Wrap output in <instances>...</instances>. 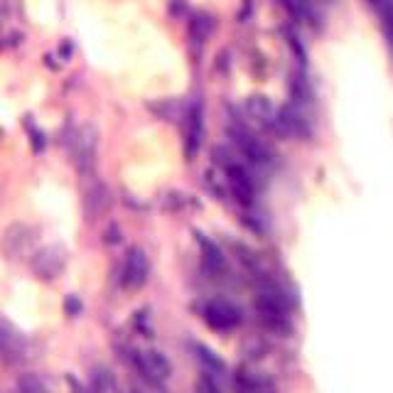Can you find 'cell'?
I'll return each instance as SVG.
<instances>
[{
  "mask_svg": "<svg viewBox=\"0 0 393 393\" xmlns=\"http://www.w3.org/2000/svg\"><path fill=\"white\" fill-rule=\"evenodd\" d=\"M212 30H214V23H212V18H207V15H194L190 23V37L194 42H204L209 35H212Z\"/></svg>",
  "mask_w": 393,
  "mask_h": 393,
  "instance_id": "cell-15",
  "label": "cell"
},
{
  "mask_svg": "<svg viewBox=\"0 0 393 393\" xmlns=\"http://www.w3.org/2000/svg\"><path fill=\"white\" fill-rule=\"evenodd\" d=\"M27 357V340L15 325L8 320H0V362L3 364H20Z\"/></svg>",
  "mask_w": 393,
  "mask_h": 393,
  "instance_id": "cell-5",
  "label": "cell"
},
{
  "mask_svg": "<svg viewBox=\"0 0 393 393\" xmlns=\"http://www.w3.org/2000/svg\"><path fill=\"white\" fill-rule=\"evenodd\" d=\"M148 273H150V263H148V256H145V251L133 246L123 263V275H121L123 288H128V290L143 288L145 280H148Z\"/></svg>",
  "mask_w": 393,
  "mask_h": 393,
  "instance_id": "cell-8",
  "label": "cell"
},
{
  "mask_svg": "<svg viewBox=\"0 0 393 393\" xmlns=\"http://www.w3.org/2000/svg\"><path fill=\"white\" fill-rule=\"evenodd\" d=\"M35 229L27 224H10L0 238V253L8 261H20V258L30 256L32 246H35Z\"/></svg>",
  "mask_w": 393,
  "mask_h": 393,
  "instance_id": "cell-2",
  "label": "cell"
},
{
  "mask_svg": "<svg viewBox=\"0 0 393 393\" xmlns=\"http://www.w3.org/2000/svg\"><path fill=\"white\" fill-rule=\"evenodd\" d=\"M84 214L89 221H96L111 209V194H108L106 185H101L94 175L84 177Z\"/></svg>",
  "mask_w": 393,
  "mask_h": 393,
  "instance_id": "cell-7",
  "label": "cell"
},
{
  "mask_svg": "<svg viewBox=\"0 0 393 393\" xmlns=\"http://www.w3.org/2000/svg\"><path fill=\"white\" fill-rule=\"evenodd\" d=\"M133 362H136V369L140 371V376H143L145 381L153 383V386L165 383L167 379H170V374H173V366H170L165 354L153 352V349L138 352L136 357H133Z\"/></svg>",
  "mask_w": 393,
  "mask_h": 393,
  "instance_id": "cell-6",
  "label": "cell"
},
{
  "mask_svg": "<svg viewBox=\"0 0 393 393\" xmlns=\"http://www.w3.org/2000/svg\"><path fill=\"white\" fill-rule=\"evenodd\" d=\"M150 108L153 111H157V116L165 121H179V118H185V108L179 106L177 101H162V103H150Z\"/></svg>",
  "mask_w": 393,
  "mask_h": 393,
  "instance_id": "cell-16",
  "label": "cell"
},
{
  "mask_svg": "<svg viewBox=\"0 0 393 393\" xmlns=\"http://www.w3.org/2000/svg\"><path fill=\"white\" fill-rule=\"evenodd\" d=\"M196 349V359L204 364V371L207 374H212V376H221L224 371H227V366H224V362H221L219 357H216L212 349H207V346H202V344H196L194 346Z\"/></svg>",
  "mask_w": 393,
  "mask_h": 393,
  "instance_id": "cell-14",
  "label": "cell"
},
{
  "mask_svg": "<svg viewBox=\"0 0 393 393\" xmlns=\"http://www.w3.org/2000/svg\"><path fill=\"white\" fill-rule=\"evenodd\" d=\"M182 123H185V148H187V157H194L196 150H199V145H202V108H199V103H192L190 108H187L185 118H182Z\"/></svg>",
  "mask_w": 393,
  "mask_h": 393,
  "instance_id": "cell-11",
  "label": "cell"
},
{
  "mask_svg": "<svg viewBox=\"0 0 393 393\" xmlns=\"http://www.w3.org/2000/svg\"><path fill=\"white\" fill-rule=\"evenodd\" d=\"M30 268L40 280L60 278L62 270L66 268V249L60 244H52V246H45V249L35 251L30 258Z\"/></svg>",
  "mask_w": 393,
  "mask_h": 393,
  "instance_id": "cell-3",
  "label": "cell"
},
{
  "mask_svg": "<svg viewBox=\"0 0 393 393\" xmlns=\"http://www.w3.org/2000/svg\"><path fill=\"white\" fill-rule=\"evenodd\" d=\"M64 310H66V315H72V317H77L79 312H81V303H79L77 295H66V300H64Z\"/></svg>",
  "mask_w": 393,
  "mask_h": 393,
  "instance_id": "cell-19",
  "label": "cell"
},
{
  "mask_svg": "<svg viewBox=\"0 0 393 393\" xmlns=\"http://www.w3.org/2000/svg\"><path fill=\"white\" fill-rule=\"evenodd\" d=\"M246 108H249V114L253 116V118L258 121V123L268 125V128H273L275 125V108L273 103L266 99V96H251L249 101H246Z\"/></svg>",
  "mask_w": 393,
  "mask_h": 393,
  "instance_id": "cell-12",
  "label": "cell"
},
{
  "mask_svg": "<svg viewBox=\"0 0 393 393\" xmlns=\"http://www.w3.org/2000/svg\"><path fill=\"white\" fill-rule=\"evenodd\" d=\"M196 241L202 246V256H204V268L212 270V273H219L224 270V253L216 244H212L204 233H196Z\"/></svg>",
  "mask_w": 393,
  "mask_h": 393,
  "instance_id": "cell-13",
  "label": "cell"
},
{
  "mask_svg": "<svg viewBox=\"0 0 393 393\" xmlns=\"http://www.w3.org/2000/svg\"><path fill=\"white\" fill-rule=\"evenodd\" d=\"M231 136H233V143H236V148L241 150V155L249 157L251 162H256V165H266V162H270V150L266 148L258 138L251 136L249 131H244V128H236V131H231Z\"/></svg>",
  "mask_w": 393,
  "mask_h": 393,
  "instance_id": "cell-9",
  "label": "cell"
},
{
  "mask_svg": "<svg viewBox=\"0 0 393 393\" xmlns=\"http://www.w3.org/2000/svg\"><path fill=\"white\" fill-rule=\"evenodd\" d=\"M227 173V179H229V187H231V194L236 196L238 202L244 204V207H249V204H253V179L249 177V173H246L244 167L238 165V162H233L231 167H227L224 170Z\"/></svg>",
  "mask_w": 393,
  "mask_h": 393,
  "instance_id": "cell-10",
  "label": "cell"
},
{
  "mask_svg": "<svg viewBox=\"0 0 393 393\" xmlns=\"http://www.w3.org/2000/svg\"><path fill=\"white\" fill-rule=\"evenodd\" d=\"M12 0H0V23H5L8 15H10Z\"/></svg>",
  "mask_w": 393,
  "mask_h": 393,
  "instance_id": "cell-20",
  "label": "cell"
},
{
  "mask_svg": "<svg viewBox=\"0 0 393 393\" xmlns=\"http://www.w3.org/2000/svg\"><path fill=\"white\" fill-rule=\"evenodd\" d=\"M66 383H69V388H72L74 393H86V388L79 383V379L77 376H66Z\"/></svg>",
  "mask_w": 393,
  "mask_h": 393,
  "instance_id": "cell-21",
  "label": "cell"
},
{
  "mask_svg": "<svg viewBox=\"0 0 393 393\" xmlns=\"http://www.w3.org/2000/svg\"><path fill=\"white\" fill-rule=\"evenodd\" d=\"M69 153H72V160L81 177L94 175L96 153H99V128L91 123H84L69 140Z\"/></svg>",
  "mask_w": 393,
  "mask_h": 393,
  "instance_id": "cell-1",
  "label": "cell"
},
{
  "mask_svg": "<svg viewBox=\"0 0 393 393\" xmlns=\"http://www.w3.org/2000/svg\"><path fill=\"white\" fill-rule=\"evenodd\" d=\"M202 317L209 327L216 329V332H231L241 325L244 320V312L238 310L236 305L229 303V300H209L202 307Z\"/></svg>",
  "mask_w": 393,
  "mask_h": 393,
  "instance_id": "cell-4",
  "label": "cell"
},
{
  "mask_svg": "<svg viewBox=\"0 0 393 393\" xmlns=\"http://www.w3.org/2000/svg\"><path fill=\"white\" fill-rule=\"evenodd\" d=\"M18 388H20V393H52V391L47 388V383L42 381L40 376H35V374L20 376Z\"/></svg>",
  "mask_w": 393,
  "mask_h": 393,
  "instance_id": "cell-17",
  "label": "cell"
},
{
  "mask_svg": "<svg viewBox=\"0 0 393 393\" xmlns=\"http://www.w3.org/2000/svg\"><path fill=\"white\" fill-rule=\"evenodd\" d=\"M196 388H199V393H224V391H221L219 383H216V376L207 374V371H204V374L199 376V381H196Z\"/></svg>",
  "mask_w": 393,
  "mask_h": 393,
  "instance_id": "cell-18",
  "label": "cell"
}]
</instances>
